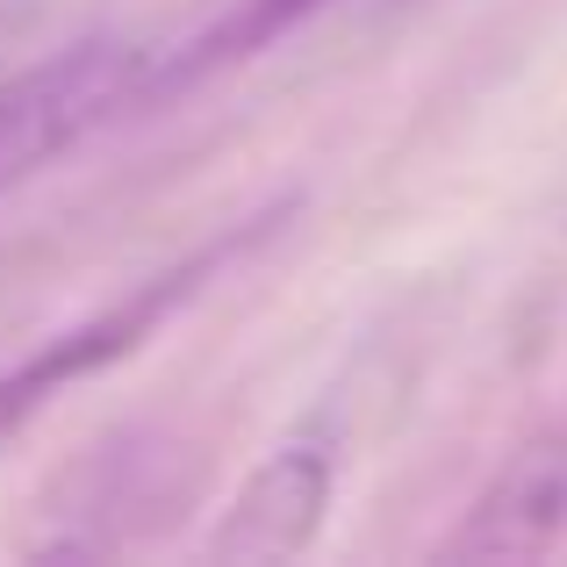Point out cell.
<instances>
[{"label":"cell","mask_w":567,"mask_h":567,"mask_svg":"<svg viewBox=\"0 0 567 567\" xmlns=\"http://www.w3.org/2000/svg\"><path fill=\"white\" fill-rule=\"evenodd\" d=\"M166 58L173 43L94 37V43H72L58 58L8 72L0 80V194L29 187L43 166L80 152L115 115L158 101L166 94Z\"/></svg>","instance_id":"obj_1"},{"label":"cell","mask_w":567,"mask_h":567,"mask_svg":"<svg viewBox=\"0 0 567 567\" xmlns=\"http://www.w3.org/2000/svg\"><path fill=\"white\" fill-rule=\"evenodd\" d=\"M331 488H338V439L309 424L245 474V488L216 517L202 554L208 560H288V554H302L317 539L323 511H331Z\"/></svg>","instance_id":"obj_2"},{"label":"cell","mask_w":567,"mask_h":567,"mask_svg":"<svg viewBox=\"0 0 567 567\" xmlns=\"http://www.w3.org/2000/svg\"><path fill=\"white\" fill-rule=\"evenodd\" d=\"M567 532V439H532L496 482L474 496V511L439 546L445 560H517L546 554Z\"/></svg>","instance_id":"obj_3"},{"label":"cell","mask_w":567,"mask_h":567,"mask_svg":"<svg viewBox=\"0 0 567 567\" xmlns=\"http://www.w3.org/2000/svg\"><path fill=\"white\" fill-rule=\"evenodd\" d=\"M331 8H352V0H245V8H230L223 22H208V29H194L187 43H173L166 86H187L216 65H237V58H251L259 43L288 37V29L317 22V14H331Z\"/></svg>","instance_id":"obj_4"}]
</instances>
